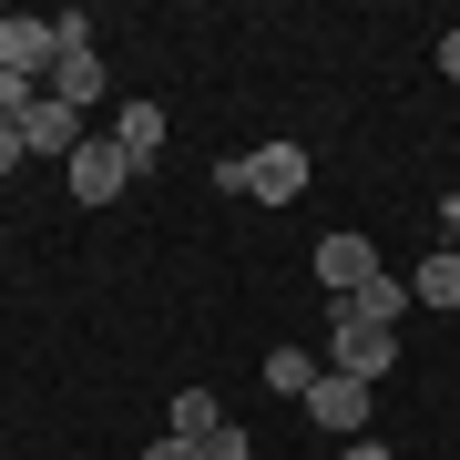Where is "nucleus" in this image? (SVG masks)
I'll list each match as a JSON object with an SVG mask.
<instances>
[{
	"instance_id": "nucleus-1",
	"label": "nucleus",
	"mask_w": 460,
	"mask_h": 460,
	"mask_svg": "<svg viewBox=\"0 0 460 460\" xmlns=\"http://www.w3.org/2000/svg\"><path fill=\"white\" fill-rule=\"evenodd\" d=\"M328 368L338 378H358V389H378V378L399 368V328H368V317H328Z\"/></svg>"
},
{
	"instance_id": "nucleus-2",
	"label": "nucleus",
	"mask_w": 460,
	"mask_h": 460,
	"mask_svg": "<svg viewBox=\"0 0 460 460\" xmlns=\"http://www.w3.org/2000/svg\"><path fill=\"white\" fill-rule=\"evenodd\" d=\"M51 62H62V31H51L41 11H11V21H0V72H21V83H51Z\"/></svg>"
},
{
	"instance_id": "nucleus-3",
	"label": "nucleus",
	"mask_w": 460,
	"mask_h": 460,
	"mask_svg": "<svg viewBox=\"0 0 460 460\" xmlns=\"http://www.w3.org/2000/svg\"><path fill=\"white\" fill-rule=\"evenodd\" d=\"M296 410L328 429V440H358V429H368V389H358V378H338V368H317V389L296 399Z\"/></svg>"
},
{
	"instance_id": "nucleus-4",
	"label": "nucleus",
	"mask_w": 460,
	"mask_h": 460,
	"mask_svg": "<svg viewBox=\"0 0 460 460\" xmlns=\"http://www.w3.org/2000/svg\"><path fill=\"white\" fill-rule=\"evenodd\" d=\"M62 174H72V205H113L123 184H133V164H123V144H113V133H93V144L72 154Z\"/></svg>"
},
{
	"instance_id": "nucleus-5",
	"label": "nucleus",
	"mask_w": 460,
	"mask_h": 460,
	"mask_svg": "<svg viewBox=\"0 0 460 460\" xmlns=\"http://www.w3.org/2000/svg\"><path fill=\"white\" fill-rule=\"evenodd\" d=\"M246 195L256 205H296L307 195V144H256L246 154Z\"/></svg>"
},
{
	"instance_id": "nucleus-6",
	"label": "nucleus",
	"mask_w": 460,
	"mask_h": 460,
	"mask_svg": "<svg viewBox=\"0 0 460 460\" xmlns=\"http://www.w3.org/2000/svg\"><path fill=\"white\" fill-rule=\"evenodd\" d=\"M368 277H378V246H368V235H317V287H328V307L358 296Z\"/></svg>"
},
{
	"instance_id": "nucleus-7",
	"label": "nucleus",
	"mask_w": 460,
	"mask_h": 460,
	"mask_svg": "<svg viewBox=\"0 0 460 460\" xmlns=\"http://www.w3.org/2000/svg\"><path fill=\"white\" fill-rule=\"evenodd\" d=\"M21 144H31L41 164H51V154H62V164H72V154H83L93 133H83V113H72V102H51V93H41L31 113H21Z\"/></svg>"
},
{
	"instance_id": "nucleus-8",
	"label": "nucleus",
	"mask_w": 460,
	"mask_h": 460,
	"mask_svg": "<svg viewBox=\"0 0 460 460\" xmlns=\"http://www.w3.org/2000/svg\"><path fill=\"white\" fill-rule=\"evenodd\" d=\"M51 102H72V113H93V102L102 93H113V83H102V51L83 41V51H62V62H51V83H41Z\"/></svg>"
},
{
	"instance_id": "nucleus-9",
	"label": "nucleus",
	"mask_w": 460,
	"mask_h": 460,
	"mask_svg": "<svg viewBox=\"0 0 460 460\" xmlns=\"http://www.w3.org/2000/svg\"><path fill=\"white\" fill-rule=\"evenodd\" d=\"M113 144H123V164L144 174L154 154H164V102H123V113H113Z\"/></svg>"
},
{
	"instance_id": "nucleus-10",
	"label": "nucleus",
	"mask_w": 460,
	"mask_h": 460,
	"mask_svg": "<svg viewBox=\"0 0 460 460\" xmlns=\"http://www.w3.org/2000/svg\"><path fill=\"white\" fill-rule=\"evenodd\" d=\"M338 307H348V317H368V328H399L420 296H410V277H389V266H378V277H368L358 296H338Z\"/></svg>"
},
{
	"instance_id": "nucleus-11",
	"label": "nucleus",
	"mask_w": 460,
	"mask_h": 460,
	"mask_svg": "<svg viewBox=\"0 0 460 460\" xmlns=\"http://www.w3.org/2000/svg\"><path fill=\"white\" fill-rule=\"evenodd\" d=\"M410 296H420V307H440V317H460V246L420 256V266H410Z\"/></svg>"
},
{
	"instance_id": "nucleus-12",
	"label": "nucleus",
	"mask_w": 460,
	"mask_h": 460,
	"mask_svg": "<svg viewBox=\"0 0 460 460\" xmlns=\"http://www.w3.org/2000/svg\"><path fill=\"white\" fill-rule=\"evenodd\" d=\"M215 429H226V410H215V389H174V440H215Z\"/></svg>"
},
{
	"instance_id": "nucleus-13",
	"label": "nucleus",
	"mask_w": 460,
	"mask_h": 460,
	"mask_svg": "<svg viewBox=\"0 0 460 460\" xmlns=\"http://www.w3.org/2000/svg\"><path fill=\"white\" fill-rule=\"evenodd\" d=\"M266 389H277V399H307L317 389V358H307V348H277V358H266Z\"/></svg>"
},
{
	"instance_id": "nucleus-14",
	"label": "nucleus",
	"mask_w": 460,
	"mask_h": 460,
	"mask_svg": "<svg viewBox=\"0 0 460 460\" xmlns=\"http://www.w3.org/2000/svg\"><path fill=\"white\" fill-rule=\"evenodd\" d=\"M31 102H41V83H21V72H0V123H21Z\"/></svg>"
},
{
	"instance_id": "nucleus-15",
	"label": "nucleus",
	"mask_w": 460,
	"mask_h": 460,
	"mask_svg": "<svg viewBox=\"0 0 460 460\" xmlns=\"http://www.w3.org/2000/svg\"><path fill=\"white\" fill-rule=\"evenodd\" d=\"M31 164V144H21V123H0V174H21Z\"/></svg>"
},
{
	"instance_id": "nucleus-16",
	"label": "nucleus",
	"mask_w": 460,
	"mask_h": 460,
	"mask_svg": "<svg viewBox=\"0 0 460 460\" xmlns=\"http://www.w3.org/2000/svg\"><path fill=\"white\" fill-rule=\"evenodd\" d=\"M205 460H246V429L226 420V429H215V440H205Z\"/></svg>"
},
{
	"instance_id": "nucleus-17",
	"label": "nucleus",
	"mask_w": 460,
	"mask_h": 460,
	"mask_svg": "<svg viewBox=\"0 0 460 460\" xmlns=\"http://www.w3.org/2000/svg\"><path fill=\"white\" fill-rule=\"evenodd\" d=\"M144 460H205V450H195V440H154Z\"/></svg>"
},
{
	"instance_id": "nucleus-18",
	"label": "nucleus",
	"mask_w": 460,
	"mask_h": 460,
	"mask_svg": "<svg viewBox=\"0 0 460 460\" xmlns=\"http://www.w3.org/2000/svg\"><path fill=\"white\" fill-rule=\"evenodd\" d=\"M338 460H389V440H338Z\"/></svg>"
},
{
	"instance_id": "nucleus-19",
	"label": "nucleus",
	"mask_w": 460,
	"mask_h": 460,
	"mask_svg": "<svg viewBox=\"0 0 460 460\" xmlns=\"http://www.w3.org/2000/svg\"><path fill=\"white\" fill-rule=\"evenodd\" d=\"M440 72H450V83H460V31H440Z\"/></svg>"
}]
</instances>
